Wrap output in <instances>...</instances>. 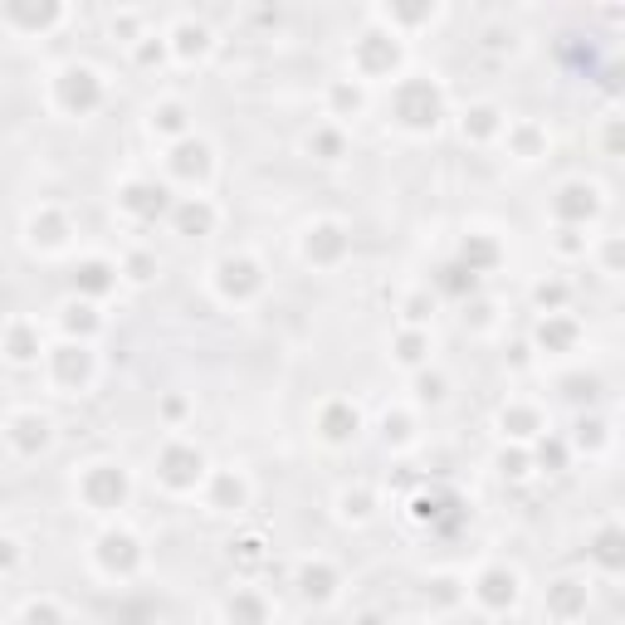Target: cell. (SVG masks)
Returning a JSON list of instances; mask_svg holds the SVG:
<instances>
[{
  "label": "cell",
  "mask_w": 625,
  "mask_h": 625,
  "mask_svg": "<svg viewBox=\"0 0 625 625\" xmlns=\"http://www.w3.org/2000/svg\"><path fill=\"white\" fill-rule=\"evenodd\" d=\"M621 533H616V528H601V533H596V543H591V557H596L601 562V567H606L611 571V577H616V567H621Z\"/></svg>",
  "instance_id": "cell-1"
}]
</instances>
